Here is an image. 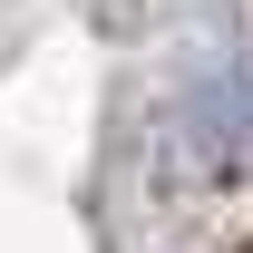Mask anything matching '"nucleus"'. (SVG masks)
I'll return each instance as SVG.
<instances>
[{"label": "nucleus", "mask_w": 253, "mask_h": 253, "mask_svg": "<svg viewBox=\"0 0 253 253\" xmlns=\"http://www.w3.org/2000/svg\"><path fill=\"white\" fill-rule=\"evenodd\" d=\"M175 126H185L195 166H253V68L244 59L205 68L185 88V107H175Z\"/></svg>", "instance_id": "nucleus-1"}]
</instances>
